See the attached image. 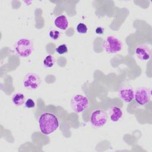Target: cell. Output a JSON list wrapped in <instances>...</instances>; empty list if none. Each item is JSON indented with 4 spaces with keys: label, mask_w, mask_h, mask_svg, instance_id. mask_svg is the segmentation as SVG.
Listing matches in <instances>:
<instances>
[{
    "label": "cell",
    "mask_w": 152,
    "mask_h": 152,
    "mask_svg": "<svg viewBox=\"0 0 152 152\" xmlns=\"http://www.w3.org/2000/svg\"><path fill=\"white\" fill-rule=\"evenodd\" d=\"M39 124L41 132L45 135L51 134L59 126L58 118L54 114L49 112H45L40 115Z\"/></svg>",
    "instance_id": "6da1fadb"
},
{
    "label": "cell",
    "mask_w": 152,
    "mask_h": 152,
    "mask_svg": "<svg viewBox=\"0 0 152 152\" xmlns=\"http://www.w3.org/2000/svg\"><path fill=\"white\" fill-rule=\"evenodd\" d=\"M16 53L21 57H27L30 56L34 50L33 42L27 38L18 39L14 46Z\"/></svg>",
    "instance_id": "7a4b0ae2"
},
{
    "label": "cell",
    "mask_w": 152,
    "mask_h": 152,
    "mask_svg": "<svg viewBox=\"0 0 152 152\" xmlns=\"http://www.w3.org/2000/svg\"><path fill=\"white\" fill-rule=\"evenodd\" d=\"M122 42L116 37L112 35L107 36L103 40L102 47L108 53H116L122 49Z\"/></svg>",
    "instance_id": "3957f363"
},
{
    "label": "cell",
    "mask_w": 152,
    "mask_h": 152,
    "mask_svg": "<svg viewBox=\"0 0 152 152\" xmlns=\"http://www.w3.org/2000/svg\"><path fill=\"white\" fill-rule=\"evenodd\" d=\"M70 104L74 112L80 113L88 107L89 102L87 97L81 94H76L72 97Z\"/></svg>",
    "instance_id": "277c9868"
},
{
    "label": "cell",
    "mask_w": 152,
    "mask_h": 152,
    "mask_svg": "<svg viewBox=\"0 0 152 152\" xmlns=\"http://www.w3.org/2000/svg\"><path fill=\"white\" fill-rule=\"evenodd\" d=\"M150 90L146 87H139L134 92V99L135 102L140 104L144 105L150 100Z\"/></svg>",
    "instance_id": "5b68a950"
},
{
    "label": "cell",
    "mask_w": 152,
    "mask_h": 152,
    "mask_svg": "<svg viewBox=\"0 0 152 152\" xmlns=\"http://www.w3.org/2000/svg\"><path fill=\"white\" fill-rule=\"evenodd\" d=\"M107 121V114L103 110H94L91 115V124L95 127H101L104 125Z\"/></svg>",
    "instance_id": "8992f818"
},
{
    "label": "cell",
    "mask_w": 152,
    "mask_h": 152,
    "mask_svg": "<svg viewBox=\"0 0 152 152\" xmlns=\"http://www.w3.org/2000/svg\"><path fill=\"white\" fill-rule=\"evenodd\" d=\"M41 83V78L39 75L36 73L27 74L24 80V86L26 88L30 89L37 88Z\"/></svg>",
    "instance_id": "52a82bcc"
},
{
    "label": "cell",
    "mask_w": 152,
    "mask_h": 152,
    "mask_svg": "<svg viewBox=\"0 0 152 152\" xmlns=\"http://www.w3.org/2000/svg\"><path fill=\"white\" fill-rule=\"evenodd\" d=\"M119 96L126 103H129L134 99V91L129 86H122L119 90Z\"/></svg>",
    "instance_id": "ba28073f"
},
{
    "label": "cell",
    "mask_w": 152,
    "mask_h": 152,
    "mask_svg": "<svg viewBox=\"0 0 152 152\" xmlns=\"http://www.w3.org/2000/svg\"><path fill=\"white\" fill-rule=\"evenodd\" d=\"M135 55L141 61H147L151 56V50L148 46L145 45L138 46L135 50Z\"/></svg>",
    "instance_id": "9c48e42d"
},
{
    "label": "cell",
    "mask_w": 152,
    "mask_h": 152,
    "mask_svg": "<svg viewBox=\"0 0 152 152\" xmlns=\"http://www.w3.org/2000/svg\"><path fill=\"white\" fill-rule=\"evenodd\" d=\"M54 24L55 26L58 28L62 30H65L68 28L69 23L66 17L64 15H62L58 16L55 18L54 21Z\"/></svg>",
    "instance_id": "30bf717a"
},
{
    "label": "cell",
    "mask_w": 152,
    "mask_h": 152,
    "mask_svg": "<svg viewBox=\"0 0 152 152\" xmlns=\"http://www.w3.org/2000/svg\"><path fill=\"white\" fill-rule=\"evenodd\" d=\"M123 115L121 109L118 106H113L110 110V118L113 122L118 121Z\"/></svg>",
    "instance_id": "8fae6325"
},
{
    "label": "cell",
    "mask_w": 152,
    "mask_h": 152,
    "mask_svg": "<svg viewBox=\"0 0 152 152\" xmlns=\"http://www.w3.org/2000/svg\"><path fill=\"white\" fill-rule=\"evenodd\" d=\"M12 102L15 106H20L23 105L25 102V96L23 93H17L13 95Z\"/></svg>",
    "instance_id": "7c38bea8"
},
{
    "label": "cell",
    "mask_w": 152,
    "mask_h": 152,
    "mask_svg": "<svg viewBox=\"0 0 152 152\" xmlns=\"http://www.w3.org/2000/svg\"><path fill=\"white\" fill-rule=\"evenodd\" d=\"M55 58L51 55H47L43 60V65L46 68H52L55 64Z\"/></svg>",
    "instance_id": "4fadbf2b"
},
{
    "label": "cell",
    "mask_w": 152,
    "mask_h": 152,
    "mask_svg": "<svg viewBox=\"0 0 152 152\" xmlns=\"http://www.w3.org/2000/svg\"><path fill=\"white\" fill-rule=\"evenodd\" d=\"M76 28H77V31L80 34H86L88 31V28L87 26L83 23H80L78 24Z\"/></svg>",
    "instance_id": "5bb4252c"
},
{
    "label": "cell",
    "mask_w": 152,
    "mask_h": 152,
    "mask_svg": "<svg viewBox=\"0 0 152 152\" xmlns=\"http://www.w3.org/2000/svg\"><path fill=\"white\" fill-rule=\"evenodd\" d=\"M56 52L59 55H63L68 52V47L65 44H62L58 46L55 49Z\"/></svg>",
    "instance_id": "9a60e30c"
},
{
    "label": "cell",
    "mask_w": 152,
    "mask_h": 152,
    "mask_svg": "<svg viewBox=\"0 0 152 152\" xmlns=\"http://www.w3.org/2000/svg\"><path fill=\"white\" fill-rule=\"evenodd\" d=\"M49 37H50V39L56 40L59 38L61 33L58 30H51L49 33Z\"/></svg>",
    "instance_id": "2e32d148"
},
{
    "label": "cell",
    "mask_w": 152,
    "mask_h": 152,
    "mask_svg": "<svg viewBox=\"0 0 152 152\" xmlns=\"http://www.w3.org/2000/svg\"><path fill=\"white\" fill-rule=\"evenodd\" d=\"M24 104H25V106L28 109L34 108L35 107V105H36L34 100L32 99H27L26 101L25 102Z\"/></svg>",
    "instance_id": "e0dca14e"
},
{
    "label": "cell",
    "mask_w": 152,
    "mask_h": 152,
    "mask_svg": "<svg viewBox=\"0 0 152 152\" xmlns=\"http://www.w3.org/2000/svg\"><path fill=\"white\" fill-rule=\"evenodd\" d=\"M95 31L97 34H103L104 33V28L102 27H97L96 28Z\"/></svg>",
    "instance_id": "ac0fdd59"
}]
</instances>
